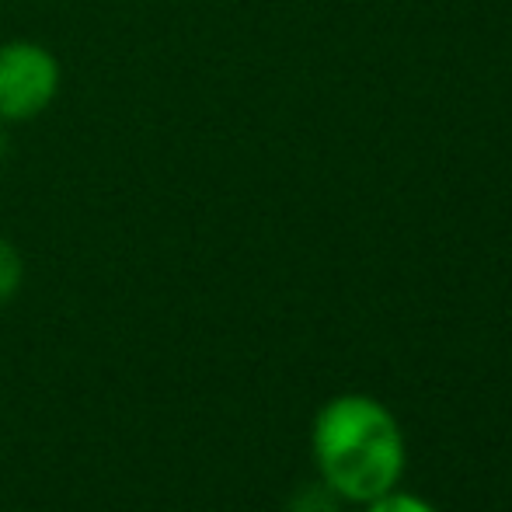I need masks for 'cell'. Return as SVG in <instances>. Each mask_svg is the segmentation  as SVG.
Masks as SVG:
<instances>
[{
	"instance_id": "6",
	"label": "cell",
	"mask_w": 512,
	"mask_h": 512,
	"mask_svg": "<svg viewBox=\"0 0 512 512\" xmlns=\"http://www.w3.org/2000/svg\"><path fill=\"white\" fill-rule=\"evenodd\" d=\"M0 157H4V140H0Z\"/></svg>"
},
{
	"instance_id": "4",
	"label": "cell",
	"mask_w": 512,
	"mask_h": 512,
	"mask_svg": "<svg viewBox=\"0 0 512 512\" xmlns=\"http://www.w3.org/2000/svg\"><path fill=\"white\" fill-rule=\"evenodd\" d=\"M370 512H436V509L408 492H387L370 502Z\"/></svg>"
},
{
	"instance_id": "3",
	"label": "cell",
	"mask_w": 512,
	"mask_h": 512,
	"mask_svg": "<svg viewBox=\"0 0 512 512\" xmlns=\"http://www.w3.org/2000/svg\"><path fill=\"white\" fill-rule=\"evenodd\" d=\"M21 255L14 251V244H7L4 237H0V304H7V300L18 293L21 286Z\"/></svg>"
},
{
	"instance_id": "2",
	"label": "cell",
	"mask_w": 512,
	"mask_h": 512,
	"mask_svg": "<svg viewBox=\"0 0 512 512\" xmlns=\"http://www.w3.org/2000/svg\"><path fill=\"white\" fill-rule=\"evenodd\" d=\"M60 63L35 42L0 46V122H25L56 98Z\"/></svg>"
},
{
	"instance_id": "5",
	"label": "cell",
	"mask_w": 512,
	"mask_h": 512,
	"mask_svg": "<svg viewBox=\"0 0 512 512\" xmlns=\"http://www.w3.org/2000/svg\"><path fill=\"white\" fill-rule=\"evenodd\" d=\"M293 512H338L335 499H331V488H304V492L293 499Z\"/></svg>"
},
{
	"instance_id": "1",
	"label": "cell",
	"mask_w": 512,
	"mask_h": 512,
	"mask_svg": "<svg viewBox=\"0 0 512 512\" xmlns=\"http://www.w3.org/2000/svg\"><path fill=\"white\" fill-rule=\"evenodd\" d=\"M314 457L331 492L373 502L405 471V439L394 415L366 394L328 401L314 422Z\"/></svg>"
}]
</instances>
